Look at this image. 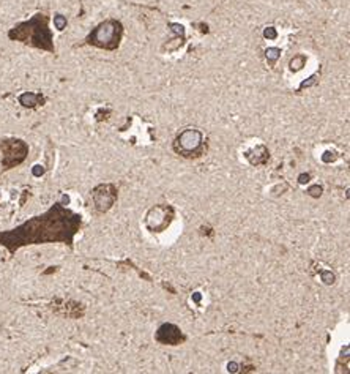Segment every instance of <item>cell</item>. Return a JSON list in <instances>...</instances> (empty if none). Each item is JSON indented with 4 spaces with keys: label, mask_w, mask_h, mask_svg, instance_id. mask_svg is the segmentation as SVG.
Returning a JSON list of instances; mask_svg holds the SVG:
<instances>
[{
    "label": "cell",
    "mask_w": 350,
    "mask_h": 374,
    "mask_svg": "<svg viewBox=\"0 0 350 374\" xmlns=\"http://www.w3.org/2000/svg\"><path fill=\"white\" fill-rule=\"evenodd\" d=\"M91 197H94L95 209L100 213L107 212L117 201V188L112 183H103L98 185L97 188L91 191Z\"/></svg>",
    "instance_id": "7"
},
{
    "label": "cell",
    "mask_w": 350,
    "mask_h": 374,
    "mask_svg": "<svg viewBox=\"0 0 350 374\" xmlns=\"http://www.w3.org/2000/svg\"><path fill=\"white\" fill-rule=\"evenodd\" d=\"M322 160H323L325 163L335 161V160H336V153H335V152H325V153H323V157H322Z\"/></svg>",
    "instance_id": "16"
},
{
    "label": "cell",
    "mask_w": 350,
    "mask_h": 374,
    "mask_svg": "<svg viewBox=\"0 0 350 374\" xmlns=\"http://www.w3.org/2000/svg\"><path fill=\"white\" fill-rule=\"evenodd\" d=\"M194 300H196V302L200 300V295H199V294H194Z\"/></svg>",
    "instance_id": "22"
},
{
    "label": "cell",
    "mask_w": 350,
    "mask_h": 374,
    "mask_svg": "<svg viewBox=\"0 0 350 374\" xmlns=\"http://www.w3.org/2000/svg\"><path fill=\"white\" fill-rule=\"evenodd\" d=\"M308 194L312 197H320L322 196V186L320 185H314L308 190Z\"/></svg>",
    "instance_id": "15"
},
{
    "label": "cell",
    "mask_w": 350,
    "mask_h": 374,
    "mask_svg": "<svg viewBox=\"0 0 350 374\" xmlns=\"http://www.w3.org/2000/svg\"><path fill=\"white\" fill-rule=\"evenodd\" d=\"M227 368H229V371H232V372L238 371V369H237V368H238V365H237V363H229V366H227Z\"/></svg>",
    "instance_id": "21"
},
{
    "label": "cell",
    "mask_w": 350,
    "mask_h": 374,
    "mask_svg": "<svg viewBox=\"0 0 350 374\" xmlns=\"http://www.w3.org/2000/svg\"><path fill=\"white\" fill-rule=\"evenodd\" d=\"M19 103L24 106V107H35L38 104H43L44 103V98L38 93H32V92H26L19 97Z\"/></svg>",
    "instance_id": "10"
},
{
    "label": "cell",
    "mask_w": 350,
    "mask_h": 374,
    "mask_svg": "<svg viewBox=\"0 0 350 374\" xmlns=\"http://www.w3.org/2000/svg\"><path fill=\"white\" fill-rule=\"evenodd\" d=\"M264 35H265V38H270V40H274V38H276V30H274L273 27H268V29H265V32H264Z\"/></svg>",
    "instance_id": "17"
},
{
    "label": "cell",
    "mask_w": 350,
    "mask_h": 374,
    "mask_svg": "<svg viewBox=\"0 0 350 374\" xmlns=\"http://www.w3.org/2000/svg\"><path fill=\"white\" fill-rule=\"evenodd\" d=\"M309 179H311V175H309V174H301V175L298 177V182H300V183H308V182H309Z\"/></svg>",
    "instance_id": "19"
},
{
    "label": "cell",
    "mask_w": 350,
    "mask_h": 374,
    "mask_svg": "<svg viewBox=\"0 0 350 374\" xmlns=\"http://www.w3.org/2000/svg\"><path fill=\"white\" fill-rule=\"evenodd\" d=\"M174 150H175V153L185 157V158L202 157L205 152L204 135L194 128L183 129L174 141Z\"/></svg>",
    "instance_id": "4"
},
{
    "label": "cell",
    "mask_w": 350,
    "mask_h": 374,
    "mask_svg": "<svg viewBox=\"0 0 350 374\" xmlns=\"http://www.w3.org/2000/svg\"><path fill=\"white\" fill-rule=\"evenodd\" d=\"M316 82V76H311L309 78V81H305L301 85H300V89H305V87H309V85H312V84H314Z\"/></svg>",
    "instance_id": "18"
},
{
    "label": "cell",
    "mask_w": 350,
    "mask_h": 374,
    "mask_svg": "<svg viewBox=\"0 0 350 374\" xmlns=\"http://www.w3.org/2000/svg\"><path fill=\"white\" fill-rule=\"evenodd\" d=\"M54 24H55V27H57L59 30H63L66 27V19H65L62 14H57V16L54 17Z\"/></svg>",
    "instance_id": "14"
},
{
    "label": "cell",
    "mask_w": 350,
    "mask_h": 374,
    "mask_svg": "<svg viewBox=\"0 0 350 374\" xmlns=\"http://www.w3.org/2000/svg\"><path fill=\"white\" fill-rule=\"evenodd\" d=\"M44 171L41 169V166H35V169H33V175H41Z\"/></svg>",
    "instance_id": "20"
},
{
    "label": "cell",
    "mask_w": 350,
    "mask_h": 374,
    "mask_svg": "<svg viewBox=\"0 0 350 374\" xmlns=\"http://www.w3.org/2000/svg\"><path fill=\"white\" fill-rule=\"evenodd\" d=\"M155 338L158 343L161 344H166V346H178L185 341V335L183 332L174 325V324H162L158 330H156V335Z\"/></svg>",
    "instance_id": "8"
},
{
    "label": "cell",
    "mask_w": 350,
    "mask_h": 374,
    "mask_svg": "<svg viewBox=\"0 0 350 374\" xmlns=\"http://www.w3.org/2000/svg\"><path fill=\"white\" fill-rule=\"evenodd\" d=\"M320 278H322V281H323L325 284H333V283H335V279H336L335 273L331 272V270H323V272L320 273Z\"/></svg>",
    "instance_id": "13"
},
{
    "label": "cell",
    "mask_w": 350,
    "mask_h": 374,
    "mask_svg": "<svg viewBox=\"0 0 350 374\" xmlns=\"http://www.w3.org/2000/svg\"><path fill=\"white\" fill-rule=\"evenodd\" d=\"M246 160L252 164V166H261V164H265L270 158V153H268V148L265 145H257L252 150L246 152Z\"/></svg>",
    "instance_id": "9"
},
{
    "label": "cell",
    "mask_w": 350,
    "mask_h": 374,
    "mask_svg": "<svg viewBox=\"0 0 350 374\" xmlns=\"http://www.w3.org/2000/svg\"><path fill=\"white\" fill-rule=\"evenodd\" d=\"M122 33H123L122 24L119 21L109 19V21L101 23L97 29H94V32L88 35L87 43L91 46L101 48V49L112 51V49L119 48L120 40H122Z\"/></svg>",
    "instance_id": "3"
},
{
    "label": "cell",
    "mask_w": 350,
    "mask_h": 374,
    "mask_svg": "<svg viewBox=\"0 0 350 374\" xmlns=\"http://www.w3.org/2000/svg\"><path fill=\"white\" fill-rule=\"evenodd\" d=\"M174 219V209L168 204H159L155 205L149 210L145 216V226L152 232H162L171 226Z\"/></svg>",
    "instance_id": "6"
},
{
    "label": "cell",
    "mask_w": 350,
    "mask_h": 374,
    "mask_svg": "<svg viewBox=\"0 0 350 374\" xmlns=\"http://www.w3.org/2000/svg\"><path fill=\"white\" fill-rule=\"evenodd\" d=\"M0 152H2L4 169H13L26 161L29 155V145L22 139H0Z\"/></svg>",
    "instance_id": "5"
},
{
    "label": "cell",
    "mask_w": 350,
    "mask_h": 374,
    "mask_svg": "<svg viewBox=\"0 0 350 374\" xmlns=\"http://www.w3.org/2000/svg\"><path fill=\"white\" fill-rule=\"evenodd\" d=\"M8 36L11 40L22 41L33 48H40L49 52H54L52 35L48 27V19L44 14H36L30 21L16 26Z\"/></svg>",
    "instance_id": "2"
},
{
    "label": "cell",
    "mask_w": 350,
    "mask_h": 374,
    "mask_svg": "<svg viewBox=\"0 0 350 374\" xmlns=\"http://www.w3.org/2000/svg\"><path fill=\"white\" fill-rule=\"evenodd\" d=\"M265 54H267V60H268V63H270V65H274L276 60L279 59L281 51H279L278 48H268Z\"/></svg>",
    "instance_id": "11"
},
{
    "label": "cell",
    "mask_w": 350,
    "mask_h": 374,
    "mask_svg": "<svg viewBox=\"0 0 350 374\" xmlns=\"http://www.w3.org/2000/svg\"><path fill=\"white\" fill-rule=\"evenodd\" d=\"M81 215L66 209L62 202L38 215L29 218L21 226L11 231L0 232V245L5 247L10 254H14L19 248L27 245H41V243H65L73 247L76 234L81 231Z\"/></svg>",
    "instance_id": "1"
},
{
    "label": "cell",
    "mask_w": 350,
    "mask_h": 374,
    "mask_svg": "<svg viewBox=\"0 0 350 374\" xmlns=\"http://www.w3.org/2000/svg\"><path fill=\"white\" fill-rule=\"evenodd\" d=\"M306 63V59H305V55H297V57H293V60L290 62V70L292 71H298L305 67Z\"/></svg>",
    "instance_id": "12"
}]
</instances>
